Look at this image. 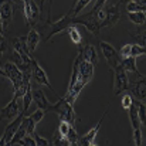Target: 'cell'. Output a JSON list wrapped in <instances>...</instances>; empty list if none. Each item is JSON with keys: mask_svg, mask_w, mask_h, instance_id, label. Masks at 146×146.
<instances>
[{"mask_svg": "<svg viewBox=\"0 0 146 146\" xmlns=\"http://www.w3.org/2000/svg\"><path fill=\"white\" fill-rule=\"evenodd\" d=\"M128 19H129V21H132L136 26H143L146 21L145 11H129L128 13Z\"/></svg>", "mask_w": 146, "mask_h": 146, "instance_id": "obj_20", "label": "cell"}, {"mask_svg": "<svg viewBox=\"0 0 146 146\" xmlns=\"http://www.w3.org/2000/svg\"><path fill=\"white\" fill-rule=\"evenodd\" d=\"M30 71H31V77L36 80V82H37V84L47 87V88H50L54 94H57V92L54 91V88L51 87V84H50L48 77H47L46 71L43 70V67L37 62V60H36L34 57H31V67H30Z\"/></svg>", "mask_w": 146, "mask_h": 146, "instance_id": "obj_12", "label": "cell"}, {"mask_svg": "<svg viewBox=\"0 0 146 146\" xmlns=\"http://www.w3.org/2000/svg\"><path fill=\"white\" fill-rule=\"evenodd\" d=\"M23 1V10H24V17H26V23L33 29L38 20H40V6L34 1V0H21Z\"/></svg>", "mask_w": 146, "mask_h": 146, "instance_id": "obj_7", "label": "cell"}, {"mask_svg": "<svg viewBox=\"0 0 146 146\" xmlns=\"http://www.w3.org/2000/svg\"><path fill=\"white\" fill-rule=\"evenodd\" d=\"M24 135H27V131H26V125H24V122L21 121V123H20V126L17 128V131H16V133H14V136L11 138V141H10V143L9 145H17V142L24 136Z\"/></svg>", "mask_w": 146, "mask_h": 146, "instance_id": "obj_23", "label": "cell"}, {"mask_svg": "<svg viewBox=\"0 0 146 146\" xmlns=\"http://www.w3.org/2000/svg\"><path fill=\"white\" fill-rule=\"evenodd\" d=\"M80 54L82 55V58H84V60L90 61V62H91V64H94V65L98 62L97 48H95L92 44H88V46H85V47H81V48H80Z\"/></svg>", "mask_w": 146, "mask_h": 146, "instance_id": "obj_19", "label": "cell"}, {"mask_svg": "<svg viewBox=\"0 0 146 146\" xmlns=\"http://www.w3.org/2000/svg\"><path fill=\"white\" fill-rule=\"evenodd\" d=\"M125 3H126V10H128V13H129V11H145L146 10V6H142V4H139V3H136V1L129 0V1H125Z\"/></svg>", "mask_w": 146, "mask_h": 146, "instance_id": "obj_27", "label": "cell"}, {"mask_svg": "<svg viewBox=\"0 0 146 146\" xmlns=\"http://www.w3.org/2000/svg\"><path fill=\"white\" fill-rule=\"evenodd\" d=\"M121 65L122 68L126 71V74H132L135 78H141V72L136 67V58L135 57H123L121 60Z\"/></svg>", "mask_w": 146, "mask_h": 146, "instance_id": "obj_17", "label": "cell"}, {"mask_svg": "<svg viewBox=\"0 0 146 146\" xmlns=\"http://www.w3.org/2000/svg\"><path fill=\"white\" fill-rule=\"evenodd\" d=\"M119 55L123 58V57H131V44H125L122 48H121V52Z\"/></svg>", "mask_w": 146, "mask_h": 146, "instance_id": "obj_32", "label": "cell"}, {"mask_svg": "<svg viewBox=\"0 0 146 146\" xmlns=\"http://www.w3.org/2000/svg\"><path fill=\"white\" fill-rule=\"evenodd\" d=\"M123 1H129V0H123ZM132 1H136V3H139L142 6H146V0H132Z\"/></svg>", "mask_w": 146, "mask_h": 146, "instance_id": "obj_35", "label": "cell"}, {"mask_svg": "<svg viewBox=\"0 0 146 146\" xmlns=\"http://www.w3.org/2000/svg\"><path fill=\"white\" fill-rule=\"evenodd\" d=\"M132 101H133V98L131 97V95H123V97H122V106H123L125 109H128V108L131 106Z\"/></svg>", "mask_w": 146, "mask_h": 146, "instance_id": "obj_33", "label": "cell"}, {"mask_svg": "<svg viewBox=\"0 0 146 146\" xmlns=\"http://www.w3.org/2000/svg\"><path fill=\"white\" fill-rule=\"evenodd\" d=\"M23 106H21V112L24 113V115H27V111H29V108H30V105H31V102H33V97H31V91H27L24 95H23Z\"/></svg>", "mask_w": 146, "mask_h": 146, "instance_id": "obj_25", "label": "cell"}, {"mask_svg": "<svg viewBox=\"0 0 146 146\" xmlns=\"http://www.w3.org/2000/svg\"><path fill=\"white\" fill-rule=\"evenodd\" d=\"M48 112H55V113L60 116L61 121H68V122L72 123V125L75 123L77 116H75L74 108H72V105L68 104L64 98H62V99H58L57 104L51 105L50 109H48Z\"/></svg>", "mask_w": 146, "mask_h": 146, "instance_id": "obj_4", "label": "cell"}, {"mask_svg": "<svg viewBox=\"0 0 146 146\" xmlns=\"http://www.w3.org/2000/svg\"><path fill=\"white\" fill-rule=\"evenodd\" d=\"M44 115H46V112H44L41 108H37V109H36V111H34L31 115H29V116H30V118H31V119H33L36 123H38V122H41V121H43Z\"/></svg>", "mask_w": 146, "mask_h": 146, "instance_id": "obj_31", "label": "cell"}, {"mask_svg": "<svg viewBox=\"0 0 146 146\" xmlns=\"http://www.w3.org/2000/svg\"><path fill=\"white\" fill-rule=\"evenodd\" d=\"M51 146H70V142L67 141V138H64L58 131L54 133L52 139H51Z\"/></svg>", "mask_w": 146, "mask_h": 146, "instance_id": "obj_24", "label": "cell"}, {"mask_svg": "<svg viewBox=\"0 0 146 146\" xmlns=\"http://www.w3.org/2000/svg\"><path fill=\"white\" fill-rule=\"evenodd\" d=\"M21 112V108L19 105V98L13 97V99L0 111V121H11Z\"/></svg>", "mask_w": 146, "mask_h": 146, "instance_id": "obj_13", "label": "cell"}, {"mask_svg": "<svg viewBox=\"0 0 146 146\" xmlns=\"http://www.w3.org/2000/svg\"><path fill=\"white\" fill-rule=\"evenodd\" d=\"M11 47L14 55V64L21 71H30L31 67V54L26 47V36L24 37H14L11 38Z\"/></svg>", "mask_w": 146, "mask_h": 146, "instance_id": "obj_2", "label": "cell"}, {"mask_svg": "<svg viewBox=\"0 0 146 146\" xmlns=\"http://www.w3.org/2000/svg\"><path fill=\"white\" fill-rule=\"evenodd\" d=\"M146 54V48L145 46L142 44H131V57H141V55H145Z\"/></svg>", "mask_w": 146, "mask_h": 146, "instance_id": "obj_26", "label": "cell"}, {"mask_svg": "<svg viewBox=\"0 0 146 146\" xmlns=\"http://www.w3.org/2000/svg\"><path fill=\"white\" fill-rule=\"evenodd\" d=\"M92 77H94V64L84 60L82 55L78 52V55L72 64V74H71V80H70L64 99L68 104L74 105L78 95L81 94L82 88L92 80Z\"/></svg>", "mask_w": 146, "mask_h": 146, "instance_id": "obj_1", "label": "cell"}, {"mask_svg": "<svg viewBox=\"0 0 146 146\" xmlns=\"http://www.w3.org/2000/svg\"><path fill=\"white\" fill-rule=\"evenodd\" d=\"M92 0H77L75 1V4L72 6V9L68 11V16H71V17H75V16H78L90 3H91Z\"/></svg>", "mask_w": 146, "mask_h": 146, "instance_id": "obj_21", "label": "cell"}, {"mask_svg": "<svg viewBox=\"0 0 146 146\" xmlns=\"http://www.w3.org/2000/svg\"><path fill=\"white\" fill-rule=\"evenodd\" d=\"M121 20V10L118 4H112L109 7H104V17L99 21V29L112 27Z\"/></svg>", "mask_w": 146, "mask_h": 146, "instance_id": "obj_8", "label": "cell"}, {"mask_svg": "<svg viewBox=\"0 0 146 146\" xmlns=\"http://www.w3.org/2000/svg\"><path fill=\"white\" fill-rule=\"evenodd\" d=\"M31 136L34 138L36 145H37V146H51V141L46 139V138H43V136H40L38 133H36V131H34V133H33Z\"/></svg>", "mask_w": 146, "mask_h": 146, "instance_id": "obj_30", "label": "cell"}, {"mask_svg": "<svg viewBox=\"0 0 146 146\" xmlns=\"http://www.w3.org/2000/svg\"><path fill=\"white\" fill-rule=\"evenodd\" d=\"M128 113H129V121H131V125L133 129V142L136 146H141L142 145V122L138 116V109H136V105L133 101H132L131 106L128 108Z\"/></svg>", "mask_w": 146, "mask_h": 146, "instance_id": "obj_6", "label": "cell"}, {"mask_svg": "<svg viewBox=\"0 0 146 146\" xmlns=\"http://www.w3.org/2000/svg\"><path fill=\"white\" fill-rule=\"evenodd\" d=\"M1 37H3V34H1V33H0V38H1Z\"/></svg>", "mask_w": 146, "mask_h": 146, "instance_id": "obj_36", "label": "cell"}, {"mask_svg": "<svg viewBox=\"0 0 146 146\" xmlns=\"http://www.w3.org/2000/svg\"><path fill=\"white\" fill-rule=\"evenodd\" d=\"M105 1H106V0H95V4H94V9H92V11H94V13H98V10H99L101 7H104Z\"/></svg>", "mask_w": 146, "mask_h": 146, "instance_id": "obj_34", "label": "cell"}, {"mask_svg": "<svg viewBox=\"0 0 146 146\" xmlns=\"http://www.w3.org/2000/svg\"><path fill=\"white\" fill-rule=\"evenodd\" d=\"M24 116H26V115H24L23 112H20L16 118L11 119V122L7 123V126L4 128V132H3V135H1V138H0V146H6L10 143L11 138L14 136V133H16L17 128L20 126V123H21V121H23Z\"/></svg>", "mask_w": 146, "mask_h": 146, "instance_id": "obj_11", "label": "cell"}, {"mask_svg": "<svg viewBox=\"0 0 146 146\" xmlns=\"http://www.w3.org/2000/svg\"><path fill=\"white\" fill-rule=\"evenodd\" d=\"M38 44H40V34H38L37 30L33 27V29L29 31V34L26 36V47H27V51L33 55Z\"/></svg>", "mask_w": 146, "mask_h": 146, "instance_id": "obj_18", "label": "cell"}, {"mask_svg": "<svg viewBox=\"0 0 146 146\" xmlns=\"http://www.w3.org/2000/svg\"><path fill=\"white\" fill-rule=\"evenodd\" d=\"M129 90L132 91L133 97L139 101L146 99V78L141 77L136 81H129Z\"/></svg>", "mask_w": 146, "mask_h": 146, "instance_id": "obj_15", "label": "cell"}, {"mask_svg": "<svg viewBox=\"0 0 146 146\" xmlns=\"http://www.w3.org/2000/svg\"><path fill=\"white\" fill-rule=\"evenodd\" d=\"M113 71V95H119L123 91L129 90V75L122 68V65H118L112 68Z\"/></svg>", "mask_w": 146, "mask_h": 146, "instance_id": "obj_5", "label": "cell"}, {"mask_svg": "<svg viewBox=\"0 0 146 146\" xmlns=\"http://www.w3.org/2000/svg\"><path fill=\"white\" fill-rule=\"evenodd\" d=\"M67 31H68V36H70L71 41H72L74 44H77V46H81V41H82V36H81L80 30H78V29H77L75 26H70V27L67 29Z\"/></svg>", "mask_w": 146, "mask_h": 146, "instance_id": "obj_22", "label": "cell"}, {"mask_svg": "<svg viewBox=\"0 0 146 146\" xmlns=\"http://www.w3.org/2000/svg\"><path fill=\"white\" fill-rule=\"evenodd\" d=\"M106 113H108V111L104 112V115L101 116V119L98 121L97 125H95L92 129H90L84 136H78L77 146H95L97 145V135H98V132H99V128H101V125H102L105 116H106Z\"/></svg>", "mask_w": 146, "mask_h": 146, "instance_id": "obj_10", "label": "cell"}, {"mask_svg": "<svg viewBox=\"0 0 146 146\" xmlns=\"http://www.w3.org/2000/svg\"><path fill=\"white\" fill-rule=\"evenodd\" d=\"M71 126H72V123H70L68 121H60V125H58L57 131H58L64 138H67V133H68V131H70Z\"/></svg>", "mask_w": 146, "mask_h": 146, "instance_id": "obj_28", "label": "cell"}, {"mask_svg": "<svg viewBox=\"0 0 146 146\" xmlns=\"http://www.w3.org/2000/svg\"><path fill=\"white\" fill-rule=\"evenodd\" d=\"M99 48L102 51L105 60L108 61V65H109L111 70L115 68V67H118V65H121L122 57L119 55V52L113 48L109 43H106V41H99Z\"/></svg>", "mask_w": 146, "mask_h": 146, "instance_id": "obj_9", "label": "cell"}, {"mask_svg": "<svg viewBox=\"0 0 146 146\" xmlns=\"http://www.w3.org/2000/svg\"><path fill=\"white\" fill-rule=\"evenodd\" d=\"M0 20L3 29L6 30L13 20V1L11 0H0Z\"/></svg>", "mask_w": 146, "mask_h": 146, "instance_id": "obj_14", "label": "cell"}, {"mask_svg": "<svg viewBox=\"0 0 146 146\" xmlns=\"http://www.w3.org/2000/svg\"><path fill=\"white\" fill-rule=\"evenodd\" d=\"M71 17V16H70ZM75 24H81V26H85L92 34L98 36L99 34V20L97 17V13H94L92 10L90 13H85V14H78L75 17H71V26H75Z\"/></svg>", "mask_w": 146, "mask_h": 146, "instance_id": "obj_3", "label": "cell"}, {"mask_svg": "<svg viewBox=\"0 0 146 146\" xmlns=\"http://www.w3.org/2000/svg\"><path fill=\"white\" fill-rule=\"evenodd\" d=\"M17 145H20V146H37L36 145L34 138H33L31 135H24V136L17 142Z\"/></svg>", "mask_w": 146, "mask_h": 146, "instance_id": "obj_29", "label": "cell"}, {"mask_svg": "<svg viewBox=\"0 0 146 146\" xmlns=\"http://www.w3.org/2000/svg\"><path fill=\"white\" fill-rule=\"evenodd\" d=\"M31 97H33V101L36 102L37 108H41L44 112H48L51 104L48 102V99L46 97L44 91L41 88H37V90H31Z\"/></svg>", "mask_w": 146, "mask_h": 146, "instance_id": "obj_16", "label": "cell"}]
</instances>
